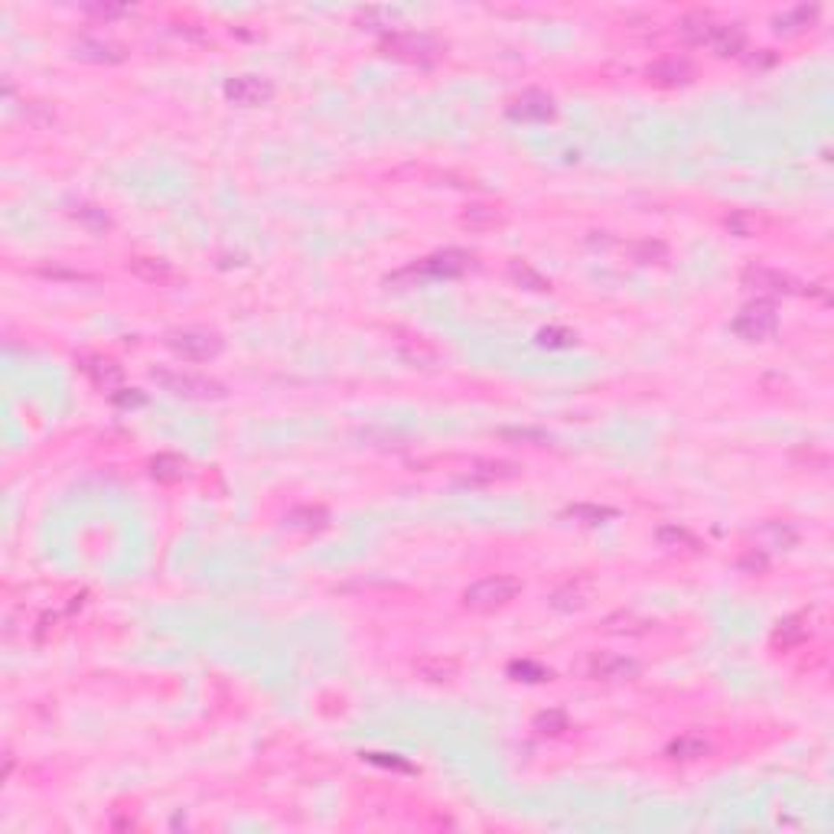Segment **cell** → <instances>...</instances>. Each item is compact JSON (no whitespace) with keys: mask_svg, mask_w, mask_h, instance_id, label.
I'll list each match as a JSON object with an SVG mask.
<instances>
[{"mask_svg":"<svg viewBox=\"0 0 834 834\" xmlns=\"http://www.w3.org/2000/svg\"><path fill=\"white\" fill-rule=\"evenodd\" d=\"M717 27H721V20H714L711 13H688L678 20V37L691 46H711Z\"/></svg>","mask_w":834,"mask_h":834,"instance_id":"cell-15","label":"cell"},{"mask_svg":"<svg viewBox=\"0 0 834 834\" xmlns=\"http://www.w3.org/2000/svg\"><path fill=\"white\" fill-rule=\"evenodd\" d=\"M737 568L743 570V574H763V570L769 568V560H766V551L763 548H749L743 558L737 560Z\"/></svg>","mask_w":834,"mask_h":834,"instance_id":"cell-35","label":"cell"},{"mask_svg":"<svg viewBox=\"0 0 834 834\" xmlns=\"http://www.w3.org/2000/svg\"><path fill=\"white\" fill-rule=\"evenodd\" d=\"M535 730H538L541 737H558V733H564L568 730V714L564 711H541L538 717H535Z\"/></svg>","mask_w":834,"mask_h":834,"instance_id":"cell-32","label":"cell"},{"mask_svg":"<svg viewBox=\"0 0 834 834\" xmlns=\"http://www.w3.org/2000/svg\"><path fill=\"white\" fill-rule=\"evenodd\" d=\"M587 678H593V682H633V678H639V662L635 658H629V655H609V652H597L590 655L587 662Z\"/></svg>","mask_w":834,"mask_h":834,"instance_id":"cell-7","label":"cell"},{"mask_svg":"<svg viewBox=\"0 0 834 834\" xmlns=\"http://www.w3.org/2000/svg\"><path fill=\"white\" fill-rule=\"evenodd\" d=\"M512 675H525V682H544V678H551V672H544L541 665H531V662H512V668H509Z\"/></svg>","mask_w":834,"mask_h":834,"instance_id":"cell-37","label":"cell"},{"mask_svg":"<svg viewBox=\"0 0 834 834\" xmlns=\"http://www.w3.org/2000/svg\"><path fill=\"white\" fill-rule=\"evenodd\" d=\"M769 222L763 216H753V212H733V216H727V228L730 232H737V235L749 238V235H759L763 228H766Z\"/></svg>","mask_w":834,"mask_h":834,"instance_id":"cell-31","label":"cell"},{"mask_svg":"<svg viewBox=\"0 0 834 834\" xmlns=\"http://www.w3.org/2000/svg\"><path fill=\"white\" fill-rule=\"evenodd\" d=\"M330 525V515L316 505H297L284 515V528L290 531H323Z\"/></svg>","mask_w":834,"mask_h":834,"instance_id":"cell-24","label":"cell"},{"mask_svg":"<svg viewBox=\"0 0 834 834\" xmlns=\"http://www.w3.org/2000/svg\"><path fill=\"white\" fill-rule=\"evenodd\" d=\"M519 593H521V580L495 574V577L476 580V584H470V587L463 590V607L473 609V613H493V609L509 607Z\"/></svg>","mask_w":834,"mask_h":834,"instance_id":"cell-1","label":"cell"},{"mask_svg":"<svg viewBox=\"0 0 834 834\" xmlns=\"http://www.w3.org/2000/svg\"><path fill=\"white\" fill-rule=\"evenodd\" d=\"M163 342H167V349L173 356L190 362H208L222 352V336L208 330H170L163 336Z\"/></svg>","mask_w":834,"mask_h":834,"instance_id":"cell-4","label":"cell"},{"mask_svg":"<svg viewBox=\"0 0 834 834\" xmlns=\"http://www.w3.org/2000/svg\"><path fill=\"white\" fill-rule=\"evenodd\" d=\"M78 369H82L88 379H92V385H95V388H104V391L118 388V385L124 381V369H121V365H118L114 359H104V356H86V359H78Z\"/></svg>","mask_w":834,"mask_h":834,"instance_id":"cell-14","label":"cell"},{"mask_svg":"<svg viewBox=\"0 0 834 834\" xmlns=\"http://www.w3.org/2000/svg\"><path fill=\"white\" fill-rule=\"evenodd\" d=\"M711 49L717 56H740L747 49V33L740 23H721L711 39Z\"/></svg>","mask_w":834,"mask_h":834,"instance_id":"cell-25","label":"cell"},{"mask_svg":"<svg viewBox=\"0 0 834 834\" xmlns=\"http://www.w3.org/2000/svg\"><path fill=\"white\" fill-rule=\"evenodd\" d=\"M88 13H95V17H121V13H127V7H111V4H88Z\"/></svg>","mask_w":834,"mask_h":834,"instance_id":"cell-39","label":"cell"},{"mask_svg":"<svg viewBox=\"0 0 834 834\" xmlns=\"http://www.w3.org/2000/svg\"><path fill=\"white\" fill-rule=\"evenodd\" d=\"M398 352H401V359L408 362V365H414V369H430V365H437V359H440V352H437L434 346H427L421 336H401Z\"/></svg>","mask_w":834,"mask_h":834,"instance_id":"cell-21","label":"cell"},{"mask_svg":"<svg viewBox=\"0 0 834 834\" xmlns=\"http://www.w3.org/2000/svg\"><path fill=\"white\" fill-rule=\"evenodd\" d=\"M151 379L160 385L163 391H170L176 398H190V401H218L225 398L228 391L222 381L206 379V375H190V372H167V369H153Z\"/></svg>","mask_w":834,"mask_h":834,"instance_id":"cell-2","label":"cell"},{"mask_svg":"<svg viewBox=\"0 0 834 834\" xmlns=\"http://www.w3.org/2000/svg\"><path fill=\"white\" fill-rule=\"evenodd\" d=\"M730 330L737 332L740 339H749V342L769 339V336L779 330L776 304H773V300H756V304H747L743 310L737 313V316H733Z\"/></svg>","mask_w":834,"mask_h":834,"instance_id":"cell-3","label":"cell"},{"mask_svg":"<svg viewBox=\"0 0 834 834\" xmlns=\"http://www.w3.org/2000/svg\"><path fill=\"white\" fill-rule=\"evenodd\" d=\"M808 635H812V623H808L805 613H798V617H789L776 626L773 645H776V649H796V645L805 642Z\"/></svg>","mask_w":834,"mask_h":834,"instance_id":"cell-19","label":"cell"},{"mask_svg":"<svg viewBox=\"0 0 834 834\" xmlns=\"http://www.w3.org/2000/svg\"><path fill=\"white\" fill-rule=\"evenodd\" d=\"M72 56L82 62H98V66H114L127 59V46L118 39H102V37H82L72 43Z\"/></svg>","mask_w":834,"mask_h":834,"instance_id":"cell-8","label":"cell"},{"mask_svg":"<svg viewBox=\"0 0 834 834\" xmlns=\"http://www.w3.org/2000/svg\"><path fill=\"white\" fill-rule=\"evenodd\" d=\"M381 53L405 59V62H430L440 56V43L424 33H391L381 39Z\"/></svg>","mask_w":834,"mask_h":834,"instance_id":"cell-5","label":"cell"},{"mask_svg":"<svg viewBox=\"0 0 834 834\" xmlns=\"http://www.w3.org/2000/svg\"><path fill=\"white\" fill-rule=\"evenodd\" d=\"M568 519H577L584 525H600L603 519H613V509H600V505H570Z\"/></svg>","mask_w":834,"mask_h":834,"instance_id":"cell-33","label":"cell"},{"mask_svg":"<svg viewBox=\"0 0 834 834\" xmlns=\"http://www.w3.org/2000/svg\"><path fill=\"white\" fill-rule=\"evenodd\" d=\"M629 251V258L633 261H639V265H662L665 258H668V245L665 241H658V238H642V241H633V245L626 248Z\"/></svg>","mask_w":834,"mask_h":834,"instance_id":"cell-28","label":"cell"},{"mask_svg":"<svg viewBox=\"0 0 834 834\" xmlns=\"http://www.w3.org/2000/svg\"><path fill=\"white\" fill-rule=\"evenodd\" d=\"M672 759H682V763H691V759H701L711 753V743H707V737H701V733H682V737H675L672 743H668V749H665Z\"/></svg>","mask_w":834,"mask_h":834,"instance_id":"cell-23","label":"cell"},{"mask_svg":"<svg viewBox=\"0 0 834 834\" xmlns=\"http://www.w3.org/2000/svg\"><path fill=\"white\" fill-rule=\"evenodd\" d=\"M509 277H512L515 284H521L525 290H551V281H544V277L535 271V267H528L525 261H512L509 265Z\"/></svg>","mask_w":834,"mask_h":834,"instance_id":"cell-29","label":"cell"},{"mask_svg":"<svg viewBox=\"0 0 834 834\" xmlns=\"http://www.w3.org/2000/svg\"><path fill=\"white\" fill-rule=\"evenodd\" d=\"M740 281H743V287H749V290H756V294H769V297H792V294H802V284H798L796 277L782 274V271H776V267L749 265L747 271L740 274Z\"/></svg>","mask_w":834,"mask_h":834,"instance_id":"cell-6","label":"cell"},{"mask_svg":"<svg viewBox=\"0 0 834 834\" xmlns=\"http://www.w3.org/2000/svg\"><path fill=\"white\" fill-rule=\"evenodd\" d=\"M645 76L658 88H678V86L694 82V66L682 56H665V59H655L652 66L645 69Z\"/></svg>","mask_w":834,"mask_h":834,"instance_id":"cell-11","label":"cell"},{"mask_svg":"<svg viewBox=\"0 0 834 834\" xmlns=\"http://www.w3.org/2000/svg\"><path fill=\"white\" fill-rule=\"evenodd\" d=\"M69 216L76 218V222H82V225L88 228V232H95V235H102V232H108L111 228V218H108V212L98 206H92V202H76V206L69 208Z\"/></svg>","mask_w":834,"mask_h":834,"instance_id":"cell-27","label":"cell"},{"mask_svg":"<svg viewBox=\"0 0 834 834\" xmlns=\"http://www.w3.org/2000/svg\"><path fill=\"white\" fill-rule=\"evenodd\" d=\"M111 401L121 405V408H131V405H143V395L137 388H131V395H127V388H121V391H111Z\"/></svg>","mask_w":834,"mask_h":834,"instance_id":"cell-38","label":"cell"},{"mask_svg":"<svg viewBox=\"0 0 834 834\" xmlns=\"http://www.w3.org/2000/svg\"><path fill=\"white\" fill-rule=\"evenodd\" d=\"M466 228H493L503 222V212L495 206H470L463 212V218H460Z\"/></svg>","mask_w":834,"mask_h":834,"instance_id":"cell-30","label":"cell"},{"mask_svg":"<svg viewBox=\"0 0 834 834\" xmlns=\"http://www.w3.org/2000/svg\"><path fill=\"white\" fill-rule=\"evenodd\" d=\"M414 672H417V678H424V682H430V684H444L456 678L460 662H456V658H446V655H424V658L414 662Z\"/></svg>","mask_w":834,"mask_h":834,"instance_id":"cell-17","label":"cell"},{"mask_svg":"<svg viewBox=\"0 0 834 834\" xmlns=\"http://www.w3.org/2000/svg\"><path fill=\"white\" fill-rule=\"evenodd\" d=\"M645 619H635V617H629V613H617V617H609L607 623H603V629L607 633H642L645 629Z\"/></svg>","mask_w":834,"mask_h":834,"instance_id":"cell-34","label":"cell"},{"mask_svg":"<svg viewBox=\"0 0 834 834\" xmlns=\"http://www.w3.org/2000/svg\"><path fill=\"white\" fill-rule=\"evenodd\" d=\"M515 476H521L519 463H509V460H476L470 466L466 479L470 483H503V479H515Z\"/></svg>","mask_w":834,"mask_h":834,"instance_id":"cell-18","label":"cell"},{"mask_svg":"<svg viewBox=\"0 0 834 834\" xmlns=\"http://www.w3.org/2000/svg\"><path fill=\"white\" fill-rule=\"evenodd\" d=\"M473 267V258L466 255V251H456V248H450V251H440V255H430L424 258L417 267H411V274H430V277H456L463 274V271H470Z\"/></svg>","mask_w":834,"mask_h":834,"instance_id":"cell-13","label":"cell"},{"mask_svg":"<svg viewBox=\"0 0 834 834\" xmlns=\"http://www.w3.org/2000/svg\"><path fill=\"white\" fill-rule=\"evenodd\" d=\"M127 271H131L134 277H141L143 284H153V287H176L183 281L180 271H176L170 261H163V258L134 255L131 261H127Z\"/></svg>","mask_w":834,"mask_h":834,"instance_id":"cell-10","label":"cell"},{"mask_svg":"<svg viewBox=\"0 0 834 834\" xmlns=\"http://www.w3.org/2000/svg\"><path fill=\"white\" fill-rule=\"evenodd\" d=\"M274 95V86L261 76H235L225 82V98L228 102L241 104V108H258V104H267Z\"/></svg>","mask_w":834,"mask_h":834,"instance_id":"cell-9","label":"cell"},{"mask_svg":"<svg viewBox=\"0 0 834 834\" xmlns=\"http://www.w3.org/2000/svg\"><path fill=\"white\" fill-rule=\"evenodd\" d=\"M186 473H190V466L176 454H160L151 460V476L157 483H180Z\"/></svg>","mask_w":834,"mask_h":834,"instance_id":"cell-26","label":"cell"},{"mask_svg":"<svg viewBox=\"0 0 834 834\" xmlns=\"http://www.w3.org/2000/svg\"><path fill=\"white\" fill-rule=\"evenodd\" d=\"M590 600H593V587H590L587 580H570V584L554 590L551 607L560 609V613H577V609L587 607Z\"/></svg>","mask_w":834,"mask_h":834,"instance_id":"cell-16","label":"cell"},{"mask_svg":"<svg viewBox=\"0 0 834 834\" xmlns=\"http://www.w3.org/2000/svg\"><path fill=\"white\" fill-rule=\"evenodd\" d=\"M509 118L515 121H551L554 118V98L531 88V92H521L519 98L509 102Z\"/></svg>","mask_w":834,"mask_h":834,"instance_id":"cell-12","label":"cell"},{"mask_svg":"<svg viewBox=\"0 0 834 834\" xmlns=\"http://www.w3.org/2000/svg\"><path fill=\"white\" fill-rule=\"evenodd\" d=\"M655 541L662 544V548H668V551H682V554H701V541L694 538L691 531L688 528H682V525H662V528L655 531Z\"/></svg>","mask_w":834,"mask_h":834,"instance_id":"cell-20","label":"cell"},{"mask_svg":"<svg viewBox=\"0 0 834 834\" xmlns=\"http://www.w3.org/2000/svg\"><path fill=\"white\" fill-rule=\"evenodd\" d=\"M538 342H541V346H551V349H554V346H574V342H577V336H574L570 330H558V326H551V330H541L538 332Z\"/></svg>","mask_w":834,"mask_h":834,"instance_id":"cell-36","label":"cell"},{"mask_svg":"<svg viewBox=\"0 0 834 834\" xmlns=\"http://www.w3.org/2000/svg\"><path fill=\"white\" fill-rule=\"evenodd\" d=\"M818 20V7L815 4H798V7L786 10V13H779L776 20H773V27L779 29V33H786V37H792V33H802V29H808L812 23Z\"/></svg>","mask_w":834,"mask_h":834,"instance_id":"cell-22","label":"cell"}]
</instances>
